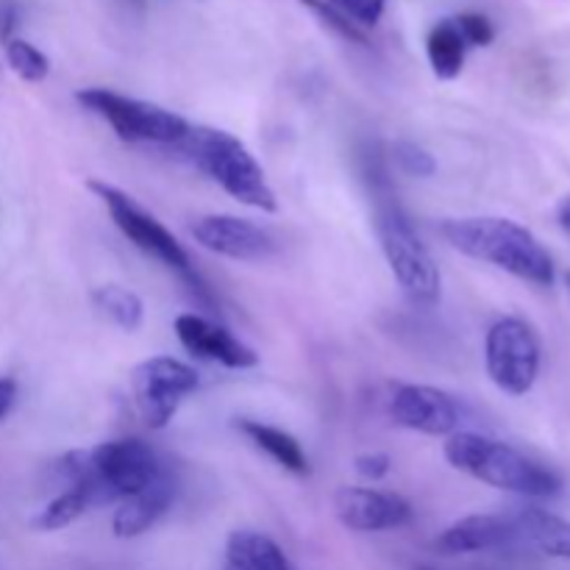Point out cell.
<instances>
[{"mask_svg": "<svg viewBox=\"0 0 570 570\" xmlns=\"http://www.w3.org/2000/svg\"><path fill=\"white\" fill-rule=\"evenodd\" d=\"M445 243L471 259L488 262L521 282L551 287L554 259L529 228L510 217H449L440 223Z\"/></svg>", "mask_w": 570, "mask_h": 570, "instance_id": "obj_1", "label": "cell"}, {"mask_svg": "<svg viewBox=\"0 0 570 570\" xmlns=\"http://www.w3.org/2000/svg\"><path fill=\"white\" fill-rule=\"evenodd\" d=\"M165 471L159 454L137 438L109 440L89 451H70L59 462L61 476L70 488L83 490L92 507L120 504Z\"/></svg>", "mask_w": 570, "mask_h": 570, "instance_id": "obj_2", "label": "cell"}, {"mask_svg": "<svg viewBox=\"0 0 570 570\" xmlns=\"http://www.w3.org/2000/svg\"><path fill=\"white\" fill-rule=\"evenodd\" d=\"M445 460L456 471L495 490L523 495V499H554L562 493V479L551 468L540 465L512 445L484 438V434H451V440L445 443Z\"/></svg>", "mask_w": 570, "mask_h": 570, "instance_id": "obj_3", "label": "cell"}, {"mask_svg": "<svg viewBox=\"0 0 570 570\" xmlns=\"http://www.w3.org/2000/svg\"><path fill=\"white\" fill-rule=\"evenodd\" d=\"M376 176V232L379 243H382L384 259H387L390 271H393L395 282L404 289L406 298L417 306H432L440 301V271L434 265L432 254L421 237L412 228L410 217L401 209L395 195L390 193V184L384 178L382 167L371 173Z\"/></svg>", "mask_w": 570, "mask_h": 570, "instance_id": "obj_4", "label": "cell"}, {"mask_svg": "<svg viewBox=\"0 0 570 570\" xmlns=\"http://www.w3.org/2000/svg\"><path fill=\"white\" fill-rule=\"evenodd\" d=\"M200 173L220 184L239 204L259 212H276V193L265 170L248 148L228 131L212 126H189L187 137L176 145Z\"/></svg>", "mask_w": 570, "mask_h": 570, "instance_id": "obj_5", "label": "cell"}, {"mask_svg": "<svg viewBox=\"0 0 570 570\" xmlns=\"http://www.w3.org/2000/svg\"><path fill=\"white\" fill-rule=\"evenodd\" d=\"M76 100L92 115L104 117L122 142L178 145L189 131V122L176 111H167L148 100L128 98L104 87H89L76 92Z\"/></svg>", "mask_w": 570, "mask_h": 570, "instance_id": "obj_6", "label": "cell"}, {"mask_svg": "<svg viewBox=\"0 0 570 570\" xmlns=\"http://www.w3.org/2000/svg\"><path fill=\"white\" fill-rule=\"evenodd\" d=\"M484 362L495 387L507 395H527L540 373V343L521 317H501L484 343Z\"/></svg>", "mask_w": 570, "mask_h": 570, "instance_id": "obj_7", "label": "cell"}, {"mask_svg": "<svg viewBox=\"0 0 570 570\" xmlns=\"http://www.w3.org/2000/svg\"><path fill=\"white\" fill-rule=\"evenodd\" d=\"M87 187L104 200V206L109 209L115 226L120 228V232L126 234V237L142 250V254L154 256L156 262H161V265L170 267V271H178L187 278H193L189 256L187 250L181 248V243H178V239L173 237V234L167 232V228L150 215V212H145L131 195H126L122 189L111 187V184L106 181H89Z\"/></svg>", "mask_w": 570, "mask_h": 570, "instance_id": "obj_8", "label": "cell"}, {"mask_svg": "<svg viewBox=\"0 0 570 570\" xmlns=\"http://www.w3.org/2000/svg\"><path fill=\"white\" fill-rule=\"evenodd\" d=\"M137 410L150 429H165L181 401L198 390V373L173 356H150L131 373Z\"/></svg>", "mask_w": 570, "mask_h": 570, "instance_id": "obj_9", "label": "cell"}, {"mask_svg": "<svg viewBox=\"0 0 570 570\" xmlns=\"http://www.w3.org/2000/svg\"><path fill=\"white\" fill-rule=\"evenodd\" d=\"M193 237L200 248L237 262H265L276 254V239L267 228L234 215H206L193 223Z\"/></svg>", "mask_w": 570, "mask_h": 570, "instance_id": "obj_10", "label": "cell"}, {"mask_svg": "<svg viewBox=\"0 0 570 570\" xmlns=\"http://www.w3.org/2000/svg\"><path fill=\"white\" fill-rule=\"evenodd\" d=\"M390 415L410 432L445 438L462 421L460 404L449 393L426 384H399L390 399Z\"/></svg>", "mask_w": 570, "mask_h": 570, "instance_id": "obj_11", "label": "cell"}, {"mask_svg": "<svg viewBox=\"0 0 570 570\" xmlns=\"http://www.w3.org/2000/svg\"><path fill=\"white\" fill-rule=\"evenodd\" d=\"M334 510L351 532H387L412 521V507L401 495L371 488H343L334 495Z\"/></svg>", "mask_w": 570, "mask_h": 570, "instance_id": "obj_12", "label": "cell"}, {"mask_svg": "<svg viewBox=\"0 0 570 570\" xmlns=\"http://www.w3.org/2000/svg\"><path fill=\"white\" fill-rule=\"evenodd\" d=\"M176 334L184 348L189 354L200 356V360L220 362V365L232 367V371H245V367L259 365V354L250 345L239 343L232 332L215 326V323L200 315H178Z\"/></svg>", "mask_w": 570, "mask_h": 570, "instance_id": "obj_13", "label": "cell"}, {"mask_svg": "<svg viewBox=\"0 0 570 570\" xmlns=\"http://www.w3.org/2000/svg\"><path fill=\"white\" fill-rule=\"evenodd\" d=\"M518 529L510 515H468L438 534L434 549L445 557L495 551L518 543Z\"/></svg>", "mask_w": 570, "mask_h": 570, "instance_id": "obj_14", "label": "cell"}, {"mask_svg": "<svg viewBox=\"0 0 570 570\" xmlns=\"http://www.w3.org/2000/svg\"><path fill=\"white\" fill-rule=\"evenodd\" d=\"M173 499H176V479L170 476V471H165L148 488H142L139 493L128 495V499L117 504L115 518H111V532L120 540L139 538L170 510Z\"/></svg>", "mask_w": 570, "mask_h": 570, "instance_id": "obj_15", "label": "cell"}, {"mask_svg": "<svg viewBox=\"0 0 570 570\" xmlns=\"http://www.w3.org/2000/svg\"><path fill=\"white\" fill-rule=\"evenodd\" d=\"M510 518L518 529V538L527 540L538 551H543L546 557L570 562V521H566V518L554 515L549 510H540L534 504L515 507Z\"/></svg>", "mask_w": 570, "mask_h": 570, "instance_id": "obj_16", "label": "cell"}, {"mask_svg": "<svg viewBox=\"0 0 570 570\" xmlns=\"http://www.w3.org/2000/svg\"><path fill=\"white\" fill-rule=\"evenodd\" d=\"M226 560L234 570H295L276 540L262 532H232L226 543Z\"/></svg>", "mask_w": 570, "mask_h": 570, "instance_id": "obj_17", "label": "cell"}, {"mask_svg": "<svg viewBox=\"0 0 570 570\" xmlns=\"http://www.w3.org/2000/svg\"><path fill=\"white\" fill-rule=\"evenodd\" d=\"M237 429L256 449H262L273 462H278L284 471L295 473V476H306L309 473V456L304 454L298 440L284 432V429L267 426V423L259 421H239Z\"/></svg>", "mask_w": 570, "mask_h": 570, "instance_id": "obj_18", "label": "cell"}, {"mask_svg": "<svg viewBox=\"0 0 570 570\" xmlns=\"http://www.w3.org/2000/svg\"><path fill=\"white\" fill-rule=\"evenodd\" d=\"M465 39H462L460 28L454 26V20H443L429 31L426 37V56L429 65H432L434 76L451 81L462 72L465 67Z\"/></svg>", "mask_w": 570, "mask_h": 570, "instance_id": "obj_19", "label": "cell"}, {"mask_svg": "<svg viewBox=\"0 0 570 570\" xmlns=\"http://www.w3.org/2000/svg\"><path fill=\"white\" fill-rule=\"evenodd\" d=\"M95 306H98L104 315H109L122 332H137L142 326L145 306L142 298L131 289L120 287V284H106V287H98L92 293Z\"/></svg>", "mask_w": 570, "mask_h": 570, "instance_id": "obj_20", "label": "cell"}, {"mask_svg": "<svg viewBox=\"0 0 570 570\" xmlns=\"http://www.w3.org/2000/svg\"><path fill=\"white\" fill-rule=\"evenodd\" d=\"M87 510H92V501L87 499V493L78 488H70L61 495H56L50 504H45L31 521V527L37 532H59V529H67L70 523H76Z\"/></svg>", "mask_w": 570, "mask_h": 570, "instance_id": "obj_21", "label": "cell"}, {"mask_svg": "<svg viewBox=\"0 0 570 570\" xmlns=\"http://www.w3.org/2000/svg\"><path fill=\"white\" fill-rule=\"evenodd\" d=\"M6 61H9L11 70L28 83L45 81L50 72L48 56L39 48H33L31 42H26V39H9V42H6Z\"/></svg>", "mask_w": 570, "mask_h": 570, "instance_id": "obj_22", "label": "cell"}, {"mask_svg": "<svg viewBox=\"0 0 570 570\" xmlns=\"http://www.w3.org/2000/svg\"><path fill=\"white\" fill-rule=\"evenodd\" d=\"M298 3L304 6V9H309L312 14H315L317 20L328 28V31L337 33V37L348 39V42H354V45H371L367 42L365 31H360V26H354V22H351L343 11L334 9L328 0H298Z\"/></svg>", "mask_w": 570, "mask_h": 570, "instance_id": "obj_23", "label": "cell"}, {"mask_svg": "<svg viewBox=\"0 0 570 570\" xmlns=\"http://www.w3.org/2000/svg\"><path fill=\"white\" fill-rule=\"evenodd\" d=\"M393 159L406 176L429 178L438 173V161H434V156L429 154L426 148H421L417 142H410V139H399V142L393 145Z\"/></svg>", "mask_w": 570, "mask_h": 570, "instance_id": "obj_24", "label": "cell"}, {"mask_svg": "<svg viewBox=\"0 0 570 570\" xmlns=\"http://www.w3.org/2000/svg\"><path fill=\"white\" fill-rule=\"evenodd\" d=\"M328 3H332L334 9L343 11L354 26L373 28L379 26V20H382L387 0H328Z\"/></svg>", "mask_w": 570, "mask_h": 570, "instance_id": "obj_25", "label": "cell"}, {"mask_svg": "<svg viewBox=\"0 0 570 570\" xmlns=\"http://www.w3.org/2000/svg\"><path fill=\"white\" fill-rule=\"evenodd\" d=\"M454 26L460 28L465 45H476V48H484V45H490L495 39L493 22H490L484 14H476V11H468V14L454 17Z\"/></svg>", "mask_w": 570, "mask_h": 570, "instance_id": "obj_26", "label": "cell"}, {"mask_svg": "<svg viewBox=\"0 0 570 570\" xmlns=\"http://www.w3.org/2000/svg\"><path fill=\"white\" fill-rule=\"evenodd\" d=\"M354 465H356V473H360V476L371 479V482H379V479H384L390 473L393 460H390L387 454H382V451H371V454L356 456Z\"/></svg>", "mask_w": 570, "mask_h": 570, "instance_id": "obj_27", "label": "cell"}, {"mask_svg": "<svg viewBox=\"0 0 570 570\" xmlns=\"http://www.w3.org/2000/svg\"><path fill=\"white\" fill-rule=\"evenodd\" d=\"M17 28V9L11 3H3L0 6V42H9V39H14L11 33H14Z\"/></svg>", "mask_w": 570, "mask_h": 570, "instance_id": "obj_28", "label": "cell"}, {"mask_svg": "<svg viewBox=\"0 0 570 570\" xmlns=\"http://www.w3.org/2000/svg\"><path fill=\"white\" fill-rule=\"evenodd\" d=\"M17 401V382L14 379H0V421L11 412Z\"/></svg>", "mask_w": 570, "mask_h": 570, "instance_id": "obj_29", "label": "cell"}, {"mask_svg": "<svg viewBox=\"0 0 570 570\" xmlns=\"http://www.w3.org/2000/svg\"><path fill=\"white\" fill-rule=\"evenodd\" d=\"M557 217H560V226L570 234V198L562 200L560 209H557Z\"/></svg>", "mask_w": 570, "mask_h": 570, "instance_id": "obj_30", "label": "cell"}, {"mask_svg": "<svg viewBox=\"0 0 570 570\" xmlns=\"http://www.w3.org/2000/svg\"><path fill=\"white\" fill-rule=\"evenodd\" d=\"M566 282H568V287H570V273H566Z\"/></svg>", "mask_w": 570, "mask_h": 570, "instance_id": "obj_31", "label": "cell"}, {"mask_svg": "<svg viewBox=\"0 0 570 570\" xmlns=\"http://www.w3.org/2000/svg\"><path fill=\"white\" fill-rule=\"evenodd\" d=\"M421 570H429V568H421Z\"/></svg>", "mask_w": 570, "mask_h": 570, "instance_id": "obj_32", "label": "cell"}]
</instances>
